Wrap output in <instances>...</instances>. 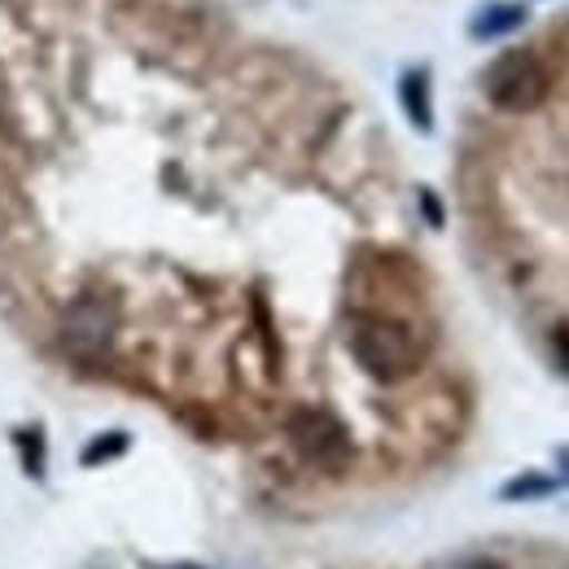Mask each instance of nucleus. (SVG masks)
Instances as JSON below:
<instances>
[{
    "label": "nucleus",
    "instance_id": "f257e3e1",
    "mask_svg": "<svg viewBox=\"0 0 569 569\" xmlns=\"http://www.w3.org/2000/svg\"><path fill=\"white\" fill-rule=\"evenodd\" d=\"M351 351L359 368L377 381H403L421 368V347L399 320H359L351 329Z\"/></svg>",
    "mask_w": 569,
    "mask_h": 569
},
{
    "label": "nucleus",
    "instance_id": "f03ea898",
    "mask_svg": "<svg viewBox=\"0 0 569 569\" xmlns=\"http://www.w3.org/2000/svg\"><path fill=\"white\" fill-rule=\"evenodd\" d=\"M482 92L496 101L499 110L526 114V110L543 106V97H548V71H543V62L535 53L508 49V53H499L496 62L482 71Z\"/></svg>",
    "mask_w": 569,
    "mask_h": 569
},
{
    "label": "nucleus",
    "instance_id": "7ed1b4c3",
    "mask_svg": "<svg viewBox=\"0 0 569 569\" xmlns=\"http://www.w3.org/2000/svg\"><path fill=\"white\" fill-rule=\"evenodd\" d=\"M114 329H119V311L110 298L101 293H83L74 298L71 311L62 316V347L74 359H101L114 342Z\"/></svg>",
    "mask_w": 569,
    "mask_h": 569
},
{
    "label": "nucleus",
    "instance_id": "20e7f679",
    "mask_svg": "<svg viewBox=\"0 0 569 569\" xmlns=\"http://www.w3.org/2000/svg\"><path fill=\"white\" fill-rule=\"evenodd\" d=\"M289 442L298 447L302 460L320 465V469H342L351 460V433L342 421L325 408H302L289 417Z\"/></svg>",
    "mask_w": 569,
    "mask_h": 569
},
{
    "label": "nucleus",
    "instance_id": "39448f33",
    "mask_svg": "<svg viewBox=\"0 0 569 569\" xmlns=\"http://www.w3.org/2000/svg\"><path fill=\"white\" fill-rule=\"evenodd\" d=\"M521 22H526V4H508V0H496V4H482V9L473 13L469 31H473L478 40H496V36H508V31H517Z\"/></svg>",
    "mask_w": 569,
    "mask_h": 569
},
{
    "label": "nucleus",
    "instance_id": "423d86ee",
    "mask_svg": "<svg viewBox=\"0 0 569 569\" xmlns=\"http://www.w3.org/2000/svg\"><path fill=\"white\" fill-rule=\"evenodd\" d=\"M399 97H403V110H408V119L429 132V74L426 71H408L403 74V83H399Z\"/></svg>",
    "mask_w": 569,
    "mask_h": 569
},
{
    "label": "nucleus",
    "instance_id": "0eeeda50",
    "mask_svg": "<svg viewBox=\"0 0 569 569\" xmlns=\"http://www.w3.org/2000/svg\"><path fill=\"white\" fill-rule=\"evenodd\" d=\"M123 447H128V438H123V433H114V438H106V442L88 447V451H83V460H88V465H97L101 456H110V451H123Z\"/></svg>",
    "mask_w": 569,
    "mask_h": 569
},
{
    "label": "nucleus",
    "instance_id": "6e6552de",
    "mask_svg": "<svg viewBox=\"0 0 569 569\" xmlns=\"http://www.w3.org/2000/svg\"><path fill=\"white\" fill-rule=\"evenodd\" d=\"M535 491H552V482H548V478H526V482H512V487H503V496H508V499L535 496Z\"/></svg>",
    "mask_w": 569,
    "mask_h": 569
},
{
    "label": "nucleus",
    "instance_id": "1a4fd4ad",
    "mask_svg": "<svg viewBox=\"0 0 569 569\" xmlns=\"http://www.w3.org/2000/svg\"><path fill=\"white\" fill-rule=\"evenodd\" d=\"M552 347H557V363L569 372V329H557V333H552Z\"/></svg>",
    "mask_w": 569,
    "mask_h": 569
},
{
    "label": "nucleus",
    "instance_id": "9d476101",
    "mask_svg": "<svg viewBox=\"0 0 569 569\" xmlns=\"http://www.w3.org/2000/svg\"><path fill=\"white\" fill-rule=\"evenodd\" d=\"M561 465H566V478H569V447H561Z\"/></svg>",
    "mask_w": 569,
    "mask_h": 569
}]
</instances>
